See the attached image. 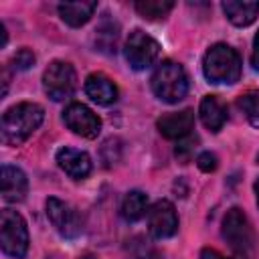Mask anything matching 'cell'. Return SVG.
Instances as JSON below:
<instances>
[{
	"instance_id": "cell-1",
	"label": "cell",
	"mask_w": 259,
	"mask_h": 259,
	"mask_svg": "<svg viewBox=\"0 0 259 259\" xmlns=\"http://www.w3.org/2000/svg\"><path fill=\"white\" fill-rule=\"evenodd\" d=\"M45 109L38 103L22 101L8 107L0 121V140L6 146L24 144L42 123Z\"/></svg>"
},
{
	"instance_id": "cell-2",
	"label": "cell",
	"mask_w": 259,
	"mask_h": 259,
	"mask_svg": "<svg viewBox=\"0 0 259 259\" xmlns=\"http://www.w3.org/2000/svg\"><path fill=\"white\" fill-rule=\"evenodd\" d=\"M202 71L214 85H233L241 79V57L233 47L217 42L206 51Z\"/></svg>"
},
{
	"instance_id": "cell-3",
	"label": "cell",
	"mask_w": 259,
	"mask_h": 259,
	"mask_svg": "<svg viewBox=\"0 0 259 259\" xmlns=\"http://www.w3.org/2000/svg\"><path fill=\"white\" fill-rule=\"evenodd\" d=\"M154 95L164 103H178L188 93V75L176 61H162L150 79Z\"/></svg>"
},
{
	"instance_id": "cell-4",
	"label": "cell",
	"mask_w": 259,
	"mask_h": 259,
	"mask_svg": "<svg viewBox=\"0 0 259 259\" xmlns=\"http://www.w3.org/2000/svg\"><path fill=\"white\" fill-rule=\"evenodd\" d=\"M221 235L229 243V247L241 257H249L255 249V233L251 229L247 214L239 206L229 208L227 214L223 217Z\"/></svg>"
},
{
	"instance_id": "cell-5",
	"label": "cell",
	"mask_w": 259,
	"mask_h": 259,
	"mask_svg": "<svg viewBox=\"0 0 259 259\" xmlns=\"http://www.w3.org/2000/svg\"><path fill=\"white\" fill-rule=\"evenodd\" d=\"M0 247L12 259H22L28 251V229L20 212L4 208L0 212Z\"/></svg>"
},
{
	"instance_id": "cell-6",
	"label": "cell",
	"mask_w": 259,
	"mask_h": 259,
	"mask_svg": "<svg viewBox=\"0 0 259 259\" xmlns=\"http://www.w3.org/2000/svg\"><path fill=\"white\" fill-rule=\"evenodd\" d=\"M123 55H125L127 65L134 71H144V69H148V67H152L156 63V59L160 55V45H158L156 38H152L144 30L136 28L125 38Z\"/></svg>"
},
{
	"instance_id": "cell-7",
	"label": "cell",
	"mask_w": 259,
	"mask_h": 259,
	"mask_svg": "<svg viewBox=\"0 0 259 259\" xmlns=\"http://www.w3.org/2000/svg\"><path fill=\"white\" fill-rule=\"evenodd\" d=\"M77 87V73L67 61H53L42 75V89L53 101H63L73 95Z\"/></svg>"
},
{
	"instance_id": "cell-8",
	"label": "cell",
	"mask_w": 259,
	"mask_h": 259,
	"mask_svg": "<svg viewBox=\"0 0 259 259\" xmlns=\"http://www.w3.org/2000/svg\"><path fill=\"white\" fill-rule=\"evenodd\" d=\"M47 217L57 233L65 239H75L83 231V219L79 210L61 198H47Z\"/></svg>"
},
{
	"instance_id": "cell-9",
	"label": "cell",
	"mask_w": 259,
	"mask_h": 259,
	"mask_svg": "<svg viewBox=\"0 0 259 259\" xmlns=\"http://www.w3.org/2000/svg\"><path fill=\"white\" fill-rule=\"evenodd\" d=\"M63 121L73 134H77L81 138H87V140H95L101 132L99 115L93 113L83 103H69L63 111Z\"/></svg>"
},
{
	"instance_id": "cell-10",
	"label": "cell",
	"mask_w": 259,
	"mask_h": 259,
	"mask_svg": "<svg viewBox=\"0 0 259 259\" xmlns=\"http://www.w3.org/2000/svg\"><path fill=\"white\" fill-rule=\"evenodd\" d=\"M148 231L156 239H168L178 231V214L170 200L162 198L148 210Z\"/></svg>"
},
{
	"instance_id": "cell-11",
	"label": "cell",
	"mask_w": 259,
	"mask_h": 259,
	"mask_svg": "<svg viewBox=\"0 0 259 259\" xmlns=\"http://www.w3.org/2000/svg\"><path fill=\"white\" fill-rule=\"evenodd\" d=\"M156 127L168 140H182V138L190 136V132L194 127V111L182 109V111L166 113L156 121Z\"/></svg>"
},
{
	"instance_id": "cell-12",
	"label": "cell",
	"mask_w": 259,
	"mask_h": 259,
	"mask_svg": "<svg viewBox=\"0 0 259 259\" xmlns=\"http://www.w3.org/2000/svg\"><path fill=\"white\" fill-rule=\"evenodd\" d=\"M0 186H2V198L6 202H20L28 192L26 174L10 164H4L0 170Z\"/></svg>"
},
{
	"instance_id": "cell-13",
	"label": "cell",
	"mask_w": 259,
	"mask_h": 259,
	"mask_svg": "<svg viewBox=\"0 0 259 259\" xmlns=\"http://www.w3.org/2000/svg\"><path fill=\"white\" fill-rule=\"evenodd\" d=\"M57 164L65 174H69L75 180H83L91 172L89 154L83 150H77V148H61L57 152Z\"/></svg>"
},
{
	"instance_id": "cell-14",
	"label": "cell",
	"mask_w": 259,
	"mask_h": 259,
	"mask_svg": "<svg viewBox=\"0 0 259 259\" xmlns=\"http://www.w3.org/2000/svg\"><path fill=\"white\" fill-rule=\"evenodd\" d=\"M85 93L97 105H111L117 101V87L103 73H91L85 79Z\"/></svg>"
},
{
	"instance_id": "cell-15",
	"label": "cell",
	"mask_w": 259,
	"mask_h": 259,
	"mask_svg": "<svg viewBox=\"0 0 259 259\" xmlns=\"http://www.w3.org/2000/svg\"><path fill=\"white\" fill-rule=\"evenodd\" d=\"M223 12L235 26H249L259 16V2H247V0H227L223 2Z\"/></svg>"
},
{
	"instance_id": "cell-16",
	"label": "cell",
	"mask_w": 259,
	"mask_h": 259,
	"mask_svg": "<svg viewBox=\"0 0 259 259\" xmlns=\"http://www.w3.org/2000/svg\"><path fill=\"white\" fill-rule=\"evenodd\" d=\"M200 121L208 132H219L227 121V109L214 95H204L198 107Z\"/></svg>"
},
{
	"instance_id": "cell-17",
	"label": "cell",
	"mask_w": 259,
	"mask_h": 259,
	"mask_svg": "<svg viewBox=\"0 0 259 259\" xmlns=\"http://www.w3.org/2000/svg\"><path fill=\"white\" fill-rule=\"evenodd\" d=\"M95 10H97L95 2H63V4H59V14H61L63 22H67L73 28L83 26L93 16Z\"/></svg>"
},
{
	"instance_id": "cell-18",
	"label": "cell",
	"mask_w": 259,
	"mask_h": 259,
	"mask_svg": "<svg viewBox=\"0 0 259 259\" xmlns=\"http://www.w3.org/2000/svg\"><path fill=\"white\" fill-rule=\"evenodd\" d=\"M117 38H119V26L117 22L103 18L101 24L95 28V49L105 53V55H113L115 47H117Z\"/></svg>"
},
{
	"instance_id": "cell-19",
	"label": "cell",
	"mask_w": 259,
	"mask_h": 259,
	"mask_svg": "<svg viewBox=\"0 0 259 259\" xmlns=\"http://www.w3.org/2000/svg\"><path fill=\"white\" fill-rule=\"evenodd\" d=\"M148 210V196L142 190H130L121 200V217L127 223L140 221Z\"/></svg>"
},
{
	"instance_id": "cell-20",
	"label": "cell",
	"mask_w": 259,
	"mask_h": 259,
	"mask_svg": "<svg viewBox=\"0 0 259 259\" xmlns=\"http://www.w3.org/2000/svg\"><path fill=\"white\" fill-rule=\"evenodd\" d=\"M174 8L172 0H138L136 12L146 20H162Z\"/></svg>"
},
{
	"instance_id": "cell-21",
	"label": "cell",
	"mask_w": 259,
	"mask_h": 259,
	"mask_svg": "<svg viewBox=\"0 0 259 259\" xmlns=\"http://www.w3.org/2000/svg\"><path fill=\"white\" fill-rule=\"evenodd\" d=\"M237 107L243 111L245 119L253 125L259 127V91H245L243 95H239L237 99Z\"/></svg>"
},
{
	"instance_id": "cell-22",
	"label": "cell",
	"mask_w": 259,
	"mask_h": 259,
	"mask_svg": "<svg viewBox=\"0 0 259 259\" xmlns=\"http://www.w3.org/2000/svg\"><path fill=\"white\" fill-rule=\"evenodd\" d=\"M196 144H198V138H196V136H186V138L178 140V144H176V150H174L176 158H178L182 164L190 162V158L194 156Z\"/></svg>"
},
{
	"instance_id": "cell-23",
	"label": "cell",
	"mask_w": 259,
	"mask_h": 259,
	"mask_svg": "<svg viewBox=\"0 0 259 259\" xmlns=\"http://www.w3.org/2000/svg\"><path fill=\"white\" fill-rule=\"evenodd\" d=\"M132 249H134L136 259H162V255H160L148 241H144L142 237H136V239H134Z\"/></svg>"
},
{
	"instance_id": "cell-24",
	"label": "cell",
	"mask_w": 259,
	"mask_h": 259,
	"mask_svg": "<svg viewBox=\"0 0 259 259\" xmlns=\"http://www.w3.org/2000/svg\"><path fill=\"white\" fill-rule=\"evenodd\" d=\"M34 53L30 51V49H26V47H22V49H18L16 51V55L12 57V67L16 69V71H26V69H30L32 65H34Z\"/></svg>"
},
{
	"instance_id": "cell-25",
	"label": "cell",
	"mask_w": 259,
	"mask_h": 259,
	"mask_svg": "<svg viewBox=\"0 0 259 259\" xmlns=\"http://www.w3.org/2000/svg\"><path fill=\"white\" fill-rule=\"evenodd\" d=\"M196 166L202 170V172H214L219 168V158L217 154L212 152H200L196 156Z\"/></svg>"
},
{
	"instance_id": "cell-26",
	"label": "cell",
	"mask_w": 259,
	"mask_h": 259,
	"mask_svg": "<svg viewBox=\"0 0 259 259\" xmlns=\"http://www.w3.org/2000/svg\"><path fill=\"white\" fill-rule=\"evenodd\" d=\"M198 259H229V257H225L223 253H219V251L212 249V247H204V249L200 251Z\"/></svg>"
},
{
	"instance_id": "cell-27",
	"label": "cell",
	"mask_w": 259,
	"mask_h": 259,
	"mask_svg": "<svg viewBox=\"0 0 259 259\" xmlns=\"http://www.w3.org/2000/svg\"><path fill=\"white\" fill-rule=\"evenodd\" d=\"M251 65L255 71H259V30L253 38V53H251Z\"/></svg>"
},
{
	"instance_id": "cell-28",
	"label": "cell",
	"mask_w": 259,
	"mask_h": 259,
	"mask_svg": "<svg viewBox=\"0 0 259 259\" xmlns=\"http://www.w3.org/2000/svg\"><path fill=\"white\" fill-rule=\"evenodd\" d=\"M0 36H2V42H0V47L4 49L6 47V42H8V32H6V26L0 22Z\"/></svg>"
},
{
	"instance_id": "cell-29",
	"label": "cell",
	"mask_w": 259,
	"mask_h": 259,
	"mask_svg": "<svg viewBox=\"0 0 259 259\" xmlns=\"http://www.w3.org/2000/svg\"><path fill=\"white\" fill-rule=\"evenodd\" d=\"M255 196H257V206H259V178L255 180Z\"/></svg>"
},
{
	"instance_id": "cell-30",
	"label": "cell",
	"mask_w": 259,
	"mask_h": 259,
	"mask_svg": "<svg viewBox=\"0 0 259 259\" xmlns=\"http://www.w3.org/2000/svg\"><path fill=\"white\" fill-rule=\"evenodd\" d=\"M81 259H97V257H89V255H87V257H81Z\"/></svg>"
},
{
	"instance_id": "cell-31",
	"label": "cell",
	"mask_w": 259,
	"mask_h": 259,
	"mask_svg": "<svg viewBox=\"0 0 259 259\" xmlns=\"http://www.w3.org/2000/svg\"><path fill=\"white\" fill-rule=\"evenodd\" d=\"M257 162H259V156H257Z\"/></svg>"
}]
</instances>
